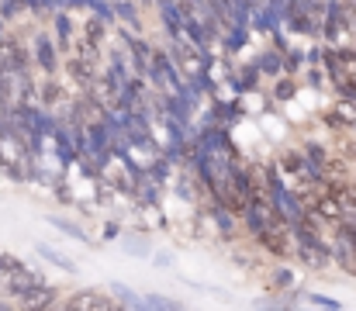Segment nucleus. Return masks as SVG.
<instances>
[{
	"label": "nucleus",
	"mask_w": 356,
	"mask_h": 311,
	"mask_svg": "<svg viewBox=\"0 0 356 311\" xmlns=\"http://www.w3.org/2000/svg\"><path fill=\"white\" fill-rule=\"evenodd\" d=\"M21 305H28V308H49V305H56V291L42 284V287H35V291H31V294H28Z\"/></svg>",
	"instance_id": "nucleus-11"
},
{
	"label": "nucleus",
	"mask_w": 356,
	"mask_h": 311,
	"mask_svg": "<svg viewBox=\"0 0 356 311\" xmlns=\"http://www.w3.org/2000/svg\"><path fill=\"white\" fill-rule=\"evenodd\" d=\"M252 70H256V66H245V73L238 77V87H242V90H249V87H256V73H252Z\"/></svg>",
	"instance_id": "nucleus-16"
},
{
	"label": "nucleus",
	"mask_w": 356,
	"mask_h": 311,
	"mask_svg": "<svg viewBox=\"0 0 356 311\" xmlns=\"http://www.w3.org/2000/svg\"><path fill=\"white\" fill-rule=\"evenodd\" d=\"M280 170L287 177H294V180H318L315 166L308 163V152H298V149H291V152L280 156Z\"/></svg>",
	"instance_id": "nucleus-3"
},
{
	"label": "nucleus",
	"mask_w": 356,
	"mask_h": 311,
	"mask_svg": "<svg viewBox=\"0 0 356 311\" xmlns=\"http://www.w3.org/2000/svg\"><path fill=\"white\" fill-rule=\"evenodd\" d=\"M0 52H3V59L10 63V70H24L28 66V52H24V45L17 42V38H0Z\"/></svg>",
	"instance_id": "nucleus-6"
},
{
	"label": "nucleus",
	"mask_w": 356,
	"mask_h": 311,
	"mask_svg": "<svg viewBox=\"0 0 356 311\" xmlns=\"http://www.w3.org/2000/svg\"><path fill=\"white\" fill-rule=\"evenodd\" d=\"M56 35H59V45H70V35H73V24H70V14L66 10H59L56 17Z\"/></svg>",
	"instance_id": "nucleus-13"
},
{
	"label": "nucleus",
	"mask_w": 356,
	"mask_h": 311,
	"mask_svg": "<svg viewBox=\"0 0 356 311\" xmlns=\"http://www.w3.org/2000/svg\"><path fill=\"white\" fill-rule=\"evenodd\" d=\"M70 3H83V0H70Z\"/></svg>",
	"instance_id": "nucleus-19"
},
{
	"label": "nucleus",
	"mask_w": 356,
	"mask_h": 311,
	"mask_svg": "<svg viewBox=\"0 0 356 311\" xmlns=\"http://www.w3.org/2000/svg\"><path fill=\"white\" fill-rule=\"evenodd\" d=\"M7 266H17V260L7 256V253H0V270H7Z\"/></svg>",
	"instance_id": "nucleus-18"
},
{
	"label": "nucleus",
	"mask_w": 356,
	"mask_h": 311,
	"mask_svg": "<svg viewBox=\"0 0 356 311\" xmlns=\"http://www.w3.org/2000/svg\"><path fill=\"white\" fill-rule=\"evenodd\" d=\"M70 308H87V311H111L115 308V301L111 298H101V294H76L73 301H70Z\"/></svg>",
	"instance_id": "nucleus-9"
},
{
	"label": "nucleus",
	"mask_w": 356,
	"mask_h": 311,
	"mask_svg": "<svg viewBox=\"0 0 356 311\" xmlns=\"http://www.w3.org/2000/svg\"><path fill=\"white\" fill-rule=\"evenodd\" d=\"M159 14H163V24L170 28V35L184 31V10H180L177 0H159Z\"/></svg>",
	"instance_id": "nucleus-8"
},
{
	"label": "nucleus",
	"mask_w": 356,
	"mask_h": 311,
	"mask_svg": "<svg viewBox=\"0 0 356 311\" xmlns=\"http://www.w3.org/2000/svg\"><path fill=\"white\" fill-rule=\"evenodd\" d=\"M104 21H108V17H101V14L87 17V31H83V38H87V45H90V49H97V45H101V38H104Z\"/></svg>",
	"instance_id": "nucleus-12"
},
{
	"label": "nucleus",
	"mask_w": 356,
	"mask_h": 311,
	"mask_svg": "<svg viewBox=\"0 0 356 311\" xmlns=\"http://www.w3.org/2000/svg\"><path fill=\"white\" fill-rule=\"evenodd\" d=\"M256 70H266V73H280V70H284V63L277 59V52H266V56L259 59V66H256Z\"/></svg>",
	"instance_id": "nucleus-14"
},
{
	"label": "nucleus",
	"mask_w": 356,
	"mask_h": 311,
	"mask_svg": "<svg viewBox=\"0 0 356 311\" xmlns=\"http://www.w3.org/2000/svg\"><path fill=\"white\" fill-rule=\"evenodd\" d=\"M180 66L173 63V56H166V52H152V66H149V77L166 90V94H180L184 90V80H180V73H177Z\"/></svg>",
	"instance_id": "nucleus-2"
},
{
	"label": "nucleus",
	"mask_w": 356,
	"mask_h": 311,
	"mask_svg": "<svg viewBox=\"0 0 356 311\" xmlns=\"http://www.w3.org/2000/svg\"><path fill=\"white\" fill-rule=\"evenodd\" d=\"M128 45H131V56H135V73H142V77H145V73H149V66H152V52H149V45H145L142 38H131Z\"/></svg>",
	"instance_id": "nucleus-10"
},
{
	"label": "nucleus",
	"mask_w": 356,
	"mask_h": 311,
	"mask_svg": "<svg viewBox=\"0 0 356 311\" xmlns=\"http://www.w3.org/2000/svg\"><path fill=\"white\" fill-rule=\"evenodd\" d=\"M325 121L332 128H356V101H339L336 111L325 114Z\"/></svg>",
	"instance_id": "nucleus-5"
},
{
	"label": "nucleus",
	"mask_w": 356,
	"mask_h": 311,
	"mask_svg": "<svg viewBox=\"0 0 356 311\" xmlns=\"http://www.w3.org/2000/svg\"><path fill=\"white\" fill-rule=\"evenodd\" d=\"M35 59H38V66L45 73H56V42L45 38V35H38L35 38Z\"/></svg>",
	"instance_id": "nucleus-7"
},
{
	"label": "nucleus",
	"mask_w": 356,
	"mask_h": 311,
	"mask_svg": "<svg viewBox=\"0 0 356 311\" xmlns=\"http://www.w3.org/2000/svg\"><path fill=\"white\" fill-rule=\"evenodd\" d=\"M201 45H194L187 38V31H173V42H170V56L180 70H187L191 77H201Z\"/></svg>",
	"instance_id": "nucleus-1"
},
{
	"label": "nucleus",
	"mask_w": 356,
	"mask_h": 311,
	"mask_svg": "<svg viewBox=\"0 0 356 311\" xmlns=\"http://www.w3.org/2000/svg\"><path fill=\"white\" fill-rule=\"evenodd\" d=\"M291 94H294V83H291V80H284V83L277 87V97H280V101H287Z\"/></svg>",
	"instance_id": "nucleus-17"
},
{
	"label": "nucleus",
	"mask_w": 356,
	"mask_h": 311,
	"mask_svg": "<svg viewBox=\"0 0 356 311\" xmlns=\"http://www.w3.org/2000/svg\"><path fill=\"white\" fill-rule=\"evenodd\" d=\"M287 232H291V225L287 221H277V225H270V228H263L256 239L273 253V256H287V249H291V239H287Z\"/></svg>",
	"instance_id": "nucleus-4"
},
{
	"label": "nucleus",
	"mask_w": 356,
	"mask_h": 311,
	"mask_svg": "<svg viewBox=\"0 0 356 311\" xmlns=\"http://www.w3.org/2000/svg\"><path fill=\"white\" fill-rule=\"evenodd\" d=\"M24 7H31V0H7V3L0 7V14H3V17H17V10H24Z\"/></svg>",
	"instance_id": "nucleus-15"
}]
</instances>
